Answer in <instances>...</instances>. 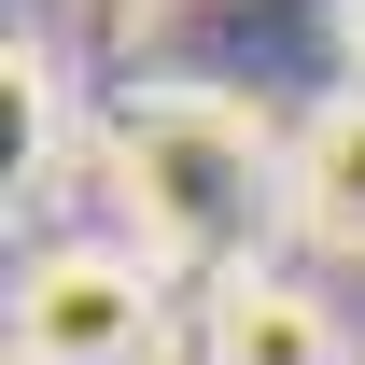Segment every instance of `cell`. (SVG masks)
<instances>
[{
	"instance_id": "1",
	"label": "cell",
	"mask_w": 365,
	"mask_h": 365,
	"mask_svg": "<svg viewBox=\"0 0 365 365\" xmlns=\"http://www.w3.org/2000/svg\"><path fill=\"white\" fill-rule=\"evenodd\" d=\"M113 197H127V225L155 267H211L253 281V239L295 225V182H281V140L225 98H127L113 113Z\"/></svg>"
},
{
	"instance_id": "2",
	"label": "cell",
	"mask_w": 365,
	"mask_h": 365,
	"mask_svg": "<svg viewBox=\"0 0 365 365\" xmlns=\"http://www.w3.org/2000/svg\"><path fill=\"white\" fill-rule=\"evenodd\" d=\"M169 323V267L140 239H56L14 267V365H140Z\"/></svg>"
},
{
	"instance_id": "3",
	"label": "cell",
	"mask_w": 365,
	"mask_h": 365,
	"mask_svg": "<svg viewBox=\"0 0 365 365\" xmlns=\"http://www.w3.org/2000/svg\"><path fill=\"white\" fill-rule=\"evenodd\" d=\"M281 182H295V225L323 253H365V85H337L309 127L281 140Z\"/></svg>"
},
{
	"instance_id": "4",
	"label": "cell",
	"mask_w": 365,
	"mask_h": 365,
	"mask_svg": "<svg viewBox=\"0 0 365 365\" xmlns=\"http://www.w3.org/2000/svg\"><path fill=\"white\" fill-rule=\"evenodd\" d=\"M211 365H337V309H323L309 281L253 267V281L211 295Z\"/></svg>"
},
{
	"instance_id": "5",
	"label": "cell",
	"mask_w": 365,
	"mask_h": 365,
	"mask_svg": "<svg viewBox=\"0 0 365 365\" xmlns=\"http://www.w3.org/2000/svg\"><path fill=\"white\" fill-rule=\"evenodd\" d=\"M337 29H351V56H365V0H337Z\"/></svg>"
}]
</instances>
